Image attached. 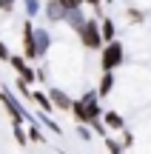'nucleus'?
Instances as JSON below:
<instances>
[{"label":"nucleus","instance_id":"1","mask_svg":"<svg viewBox=\"0 0 151 154\" xmlns=\"http://www.w3.org/2000/svg\"><path fill=\"white\" fill-rule=\"evenodd\" d=\"M100 94H97V88L94 91H86L80 100H74V106H71V114H74V120L77 123H86L89 126L91 120H100L103 117V103H100Z\"/></svg>","mask_w":151,"mask_h":154},{"label":"nucleus","instance_id":"2","mask_svg":"<svg viewBox=\"0 0 151 154\" xmlns=\"http://www.w3.org/2000/svg\"><path fill=\"white\" fill-rule=\"evenodd\" d=\"M77 37H80V43H83L86 49L103 51L106 40H103V32H100V17H89V20H86V26L77 32Z\"/></svg>","mask_w":151,"mask_h":154},{"label":"nucleus","instance_id":"3","mask_svg":"<svg viewBox=\"0 0 151 154\" xmlns=\"http://www.w3.org/2000/svg\"><path fill=\"white\" fill-rule=\"evenodd\" d=\"M125 60V49L120 40H111V43L103 46V57H100V69L103 72H114L117 66H123Z\"/></svg>","mask_w":151,"mask_h":154},{"label":"nucleus","instance_id":"4","mask_svg":"<svg viewBox=\"0 0 151 154\" xmlns=\"http://www.w3.org/2000/svg\"><path fill=\"white\" fill-rule=\"evenodd\" d=\"M23 49H26V57L29 60H37V46H34V26L26 20L23 26Z\"/></svg>","mask_w":151,"mask_h":154},{"label":"nucleus","instance_id":"5","mask_svg":"<svg viewBox=\"0 0 151 154\" xmlns=\"http://www.w3.org/2000/svg\"><path fill=\"white\" fill-rule=\"evenodd\" d=\"M49 97H51V103H54L57 109H63V111H71V106H74V100L68 97L63 88H51V91H49Z\"/></svg>","mask_w":151,"mask_h":154},{"label":"nucleus","instance_id":"6","mask_svg":"<svg viewBox=\"0 0 151 154\" xmlns=\"http://www.w3.org/2000/svg\"><path fill=\"white\" fill-rule=\"evenodd\" d=\"M9 60H11V66L17 69V74H20L26 83H34V77H37V74H34V69H29V66H26V60H23V57H14V54H11Z\"/></svg>","mask_w":151,"mask_h":154},{"label":"nucleus","instance_id":"7","mask_svg":"<svg viewBox=\"0 0 151 154\" xmlns=\"http://www.w3.org/2000/svg\"><path fill=\"white\" fill-rule=\"evenodd\" d=\"M46 17H49L51 23L66 20V9L60 6V0H49V3H46Z\"/></svg>","mask_w":151,"mask_h":154},{"label":"nucleus","instance_id":"8","mask_svg":"<svg viewBox=\"0 0 151 154\" xmlns=\"http://www.w3.org/2000/svg\"><path fill=\"white\" fill-rule=\"evenodd\" d=\"M100 32H103V40L106 43H111V40H117V26H114V20L108 14L100 17Z\"/></svg>","mask_w":151,"mask_h":154},{"label":"nucleus","instance_id":"9","mask_svg":"<svg viewBox=\"0 0 151 154\" xmlns=\"http://www.w3.org/2000/svg\"><path fill=\"white\" fill-rule=\"evenodd\" d=\"M34 46H37V57H43L46 51H49L51 37H49V32H46V29H34Z\"/></svg>","mask_w":151,"mask_h":154},{"label":"nucleus","instance_id":"10","mask_svg":"<svg viewBox=\"0 0 151 154\" xmlns=\"http://www.w3.org/2000/svg\"><path fill=\"white\" fill-rule=\"evenodd\" d=\"M103 123H106L108 128H114V131H125V120L117 111H106V114H103Z\"/></svg>","mask_w":151,"mask_h":154},{"label":"nucleus","instance_id":"11","mask_svg":"<svg viewBox=\"0 0 151 154\" xmlns=\"http://www.w3.org/2000/svg\"><path fill=\"white\" fill-rule=\"evenodd\" d=\"M111 88H114V72H103L100 83H97V94H100V97H108Z\"/></svg>","mask_w":151,"mask_h":154},{"label":"nucleus","instance_id":"12","mask_svg":"<svg viewBox=\"0 0 151 154\" xmlns=\"http://www.w3.org/2000/svg\"><path fill=\"white\" fill-rule=\"evenodd\" d=\"M86 20H89V17H86V14H83L80 9H77V11H68V14H66V23H68V26L74 29V32H80V29L86 26Z\"/></svg>","mask_w":151,"mask_h":154},{"label":"nucleus","instance_id":"13","mask_svg":"<svg viewBox=\"0 0 151 154\" xmlns=\"http://www.w3.org/2000/svg\"><path fill=\"white\" fill-rule=\"evenodd\" d=\"M32 103H37L43 111H51V109H54L51 97H49V94H43V91H34V94H32Z\"/></svg>","mask_w":151,"mask_h":154},{"label":"nucleus","instance_id":"14","mask_svg":"<svg viewBox=\"0 0 151 154\" xmlns=\"http://www.w3.org/2000/svg\"><path fill=\"white\" fill-rule=\"evenodd\" d=\"M106 146H108V154H125V143H123V140L106 137Z\"/></svg>","mask_w":151,"mask_h":154},{"label":"nucleus","instance_id":"15","mask_svg":"<svg viewBox=\"0 0 151 154\" xmlns=\"http://www.w3.org/2000/svg\"><path fill=\"white\" fill-rule=\"evenodd\" d=\"M60 6L66 9V14H68V11H77V9H83V6H86V0H60Z\"/></svg>","mask_w":151,"mask_h":154},{"label":"nucleus","instance_id":"16","mask_svg":"<svg viewBox=\"0 0 151 154\" xmlns=\"http://www.w3.org/2000/svg\"><path fill=\"white\" fill-rule=\"evenodd\" d=\"M89 126H91V131H94V134H100V137H108V131H106L108 126L103 123V117H100V120H91Z\"/></svg>","mask_w":151,"mask_h":154},{"label":"nucleus","instance_id":"17","mask_svg":"<svg viewBox=\"0 0 151 154\" xmlns=\"http://www.w3.org/2000/svg\"><path fill=\"white\" fill-rule=\"evenodd\" d=\"M29 137H32L34 143H46V137H43V131L37 128V123H32V128H29Z\"/></svg>","mask_w":151,"mask_h":154},{"label":"nucleus","instance_id":"18","mask_svg":"<svg viewBox=\"0 0 151 154\" xmlns=\"http://www.w3.org/2000/svg\"><path fill=\"white\" fill-rule=\"evenodd\" d=\"M40 9H43V6H40L37 0H26V14H29V17H34V14H40Z\"/></svg>","mask_w":151,"mask_h":154},{"label":"nucleus","instance_id":"19","mask_svg":"<svg viewBox=\"0 0 151 154\" xmlns=\"http://www.w3.org/2000/svg\"><path fill=\"white\" fill-rule=\"evenodd\" d=\"M128 20H131V23H143V20H146V14H143L140 9H134V6H131V9H128Z\"/></svg>","mask_w":151,"mask_h":154},{"label":"nucleus","instance_id":"20","mask_svg":"<svg viewBox=\"0 0 151 154\" xmlns=\"http://www.w3.org/2000/svg\"><path fill=\"white\" fill-rule=\"evenodd\" d=\"M91 134H94V131H89L86 123H80V126H77V137H80V140H91Z\"/></svg>","mask_w":151,"mask_h":154},{"label":"nucleus","instance_id":"21","mask_svg":"<svg viewBox=\"0 0 151 154\" xmlns=\"http://www.w3.org/2000/svg\"><path fill=\"white\" fill-rule=\"evenodd\" d=\"M14 137H17V143H20V146H26V131L20 128V123H14Z\"/></svg>","mask_w":151,"mask_h":154},{"label":"nucleus","instance_id":"22","mask_svg":"<svg viewBox=\"0 0 151 154\" xmlns=\"http://www.w3.org/2000/svg\"><path fill=\"white\" fill-rule=\"evenodd\" d=\"M86 3H91L94 11H97V17H103V0H86Z\"/></svg>","mask_w":151,"mask_h":154},{"label":"nucleus","instance_id":"23","mask_svg":"<svg viewBox=\"0 0 151 154\" xmlns=\"http://www.w3.org/2000/svg\"><path fill=\"white\" fill-rule=\"evenodd\" d=\"M14 9V0H0V11H11Z\"/></svg>","mask_w":151,"mask_h":154},{"label":"nucleus","instance_id":"24","mask_svg":"<svg viewBox=\"0 0 151 154\" xmlns=\"http://www.w3.org/2000/svg\"><path fill=\"white\" fill-rule=\"evenodd\" d=\"M9 57H11V54H9V49H6L3 40H0V60H9Z\"/></svg>","mask_w":151,"mask_h":154},{"label":"nucleus","instance_id":"25","mask_svg":"<svg viewBox=\"0 0 151 154\" xmlns=\"http://www.w3.org/2000/svg\"><path fill=\"white\" fill-rule=\"evenodd\" d=\"M103 3H114V0H103Z\"/></svg>","mask_w":151,"mask_h":154}]
</instances>
